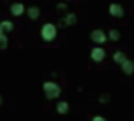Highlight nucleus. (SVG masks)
Returning a JSON list of instances; mask_svg holds the SVG:
<instances>
[{
	"label": "nucleus",
	"instance_id": "nucleus-1",
	"mask_svg": "<svg viewBox=\"0 0 134 121\" xmlns=\"http://www.w3.org/2000/svg\"><path fill=\"white\" fill-rule=\"evenodd\" d=\"M43 90H44V95L48 99H56L59 94H61V89L56 82H44L43 84Z\"/></svg>",
	"mask_w": 134,
	"mask_h": 121
},
{
	"label": "nucleus",
	"instance_id": "nucleus-2",
	"mask_svg": "<svg viewBox=\"0 0 134 121\" xmlns=\"http://www.w3.org/2000/svg\"><path fill=\"white\" fill-rule=\"evenodd\" d=\"M56 34H58V29H56L54 24H44L43 27H41V38H43L44 41H53L56 39Z\"/></svg>",
	"mask_w": 134,
	"mask_h": 121
},
{
	"label": "nucleus",
	"instance_id": "nucleus-3",
	"mask_svg": "<svg viewBox=\"0 0 134 121\" xmlns=\"http://www.w3.org/2000/svg\"><path fill=\"white\" fill-rule=\"evenodd\" d=\"M90 38H92V41H95L97 44H102V43H105V41H107V38H109V36L104 33V31H100V29H95V31H92Z\"/></svg>",
	"mask_w": 134,
	"mask_h": 121
},
{
	"label": "nucleus",
	"instance_id": "nucleus-4",
	"mask_svg": "<svg viewBox=\"0 0 134 121\" xmlns=\"http://www.w3.org/2000/svg\"><path fill=\"white\" fill-rule=\"evenodd\" d=\"M90 56H92L93 62H102V60L105 58V49L104 48H93L92 53H90Z\"/></svg>",
	"mask_w": 134,
	"mask_h": 121
},
{
	"label": "nucleus",
	"instance_id": "nucleus-5",
	"mask_svg": "<svg viewBox=\"0 0 134 121\" xmlns=\"http://www.w3.org/2000/svg\"><path fill=\"white\" fill-rule=\"evenodd\" d=\"M109 12H110V16H114V17H122L124 16V9H122L119 3H110V5H109Z\"/></svg>",
	"mask_w": 134,
	"mask_h": 121
},
{
	"label": "nucleus",
	"instance_id": "nucleus-6",
	"mask_svg": "<svg viewBox=\"0 0 134 121\" xmlns=\"http://www.w3.org/2000/svg\"><path fill=\"white\" fill-rule=\"evenodd\" d=\"M121 68H122V72H124L126 75H132V72H134V62L126 60L124 63H121Z\"/></svg>",
	"mask_w": 134,
	"mask_h": 121
},
{
	"label": "nucleus",
	"instance_id": "nucleus-7",
	"mask_svg": "<svg viewBox=\"0 0 134 121\" xmlns=\"http://www.w3.org/2000/svg\"><path fill=\"white\" fill-rule=\"evenodd\" d=\"M26 12V9H24V5L22 3H12V7H10V14L12 16H22V14Z\"/></svg>",
	"mask_w": 134,
	"mask_h": 121
},
{
	"label": "nucleus",
	"instance_id": "nucleus-8",
	"mask_svg": "<svg viewBox=\"0 0 134 121\" xmlns=\"http://www.w3.org/2000/svg\"><path fill=\"white\" fill-rule=\"evenodd\" d=\"M56 111L59 113V114H66V113L70 111V104L66 101H61V102H58V106H56Z\"/></svg>",
	"mask_w": 134,
	"mask_h": 121
},
{
	"label": "nucleus",
	"instance_id": "nucleus-9",
	"mask_svg": "<svg viewBox=\"0 0 134 121\" xmlns=\"http://www.w3.org/2000/svg\"><path fill=\"white\" fill-rule=\"evenodd\" d=\"M39 7H29L27 9V16H29V19H32V21H36L37 17H39Z\"/></svg>",
	"mask_w": 134,
	"mask_h": 121
},
{
	"label": "nucleus",
	"instance_id": "nucleus-10",
	"mask_svg": "<svg viewBox=\"0 0 134 121\" xmlns=\"http://www.w3.org/2000/svg\"><path fill=\"white\" fill-rule=\"evenodd\" d=\"M112 58H114V62H115V63H119V65H121V63H124L126 60H127V58H126V55H124L122 51H115Z\"/></svg>",
	"mask_w": 134,
	"mask_h": 121
},
{
	"label": "nucleus",
	"instance_id": "nucleus-11",
	"mask_svg": "<svg viewBox=\"0 0 134 121\" xmlns=\"http://www.w3.org/2000/svg\"><path fill=\"white\" fill-rule=\"evenodd\" d=\"M0 27H2L3 33H10V31L14 29V24L10 22V21H2V22H0Z\"/></svg>",
	"mask_w": 134,
	"mask_h": 121
},
{
	"label": "nucleus",
	"instance_id": "nucleus-12",
	"mask_svg": "<svg viewBox=\"0 0 134 121\" xmlns=\"http://www.w3.org/2000/svg\"><path fill=\"white\" fill-rule=\"evenodd\" d=\"M63 22H65L66 26H73V24L76 22V16H75V14H68V16L63 19Z\"/></svg>",
	"mask_w": 134,
	"mask_h": 121
},
{
	"label": "nucleus",
	"instance_id": "nucleus-13",
	"mask_svg": "<svg viewBox=\"0 0 134 121\" xmlns=\"http://www.w3.org/2000/svg\"><path fill=\"white\" fill-rule=\"evenodd\" d=\"M119 38H121L119 31L117 29H110V33H109V39H110V41H117Z\"/></svg>",
	"mask_w": 134,
	"mask_h": 121
},
{
	"label": "nucleus",
	"instance_id": "nucleus-14",
	"mask_svg": "<svg viewBox=\"0 0 134 121\" xmlns=\"http://www.w3.org/2000/svg\"><path fill=\"white\" fill-rule=\"evenodd\" d=\"M7 44H9V39H7L5 33H2V34H0V49H5Z\"/></svg>",
	"mask_w": 134,
	"mask_h": 121
},
{
	"label": "nucleus",
	"instance_id": "nucleus-15",
	"mask_svg": "<svg viewBox=\"0 0 134 121\" xmlns=\"http://www.w3.org/2000/svg\"><path fill=\"white\" fill-rule=\"evenodd\" d=\"M92 121H105V118H104V116H93Z\"/></svg>",
	"mask_w": 134,
	"mask_h": 121
},
{
	"label": "nucleus",
	"instance_id": "nucleus-16",
	"mask_svg": "<svg viewBox=\"0 0 134 121\" xmlns=\"http://www.w3.org/2000/svg\"><path fill=\"white\" fill-rule=\"evenodd\" d=\"M2 102H3V99H2V95H0V106H2Z\"/></svg>",
	"mask_w": 134,
	"mask_h": 121
},
{
	"label": "nucleus",
	"instance_id": "nucleus-17",
	"mask_svg": "<svg viewBox=\"0 0 134 121\" xmlns=\"http://www.w3.org/2000/svg\"><path fill=\"white\" fill-rule=\"evenodd\" d=\"M2 33H3V31H2V27H0V34H2Z\"/></svg>",
	"mask_w": 134,
	"mask_h": 121
}]
</instances>
